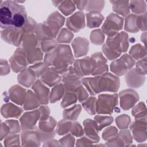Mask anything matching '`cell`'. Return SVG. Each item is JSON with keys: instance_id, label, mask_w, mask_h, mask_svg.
<instances>
[{"instance_id": "f907efd6", "label": "cell", "mask_w": 147, "mask_h": 147, "mask_svg": "<svg viewBox=\"0 0 147 147\" xmlns=\"http://www.w3.org/2000/svg\"><path fill=\"white\" fill-rule=\"evenodd\" d=\"M14 143L15 145H19V135L11 134L6 137L4 140V145L6 146H11V143Z\"/></svg>"}, {"instance_id": "f546056e", "label": "cell", "mask_w": 147, "mask_h": 147, "mask_svg": "<svg viewBox=\"0 0 147 147\" xmlns=\"http://www.w3.org/2000/svg\"><path fill=\"white\" fill-rule=\"evenodd\" d=\"M137 16L134 14H129L126 17L125 24V30L131 33H136L139 30L137 24Z\"/></svg>"}, {"instance_id": "8fae6325", "label": "cell", "mask_w": 147, "mask_h": 147, "mask_svg": "<svg viewBox=\"0 0 147 147\" xmlns=\"http://www.w3.org/2000/svg\"><path fill=\"white\" fill-rule=\"evenodd\" d=\"M40 116V110H34L33 111L25 113L20 118L21 129L24 130H35L36 123Z\"/></svg>"}, {"instance_id": "836d02e7", "label": "cell", "mask_w": 147, "mask_h": 147, "mask_svg": "<svg viewBox=\"0 0 147 147\" xmlns=\"http://www.w3.org/2000/svg\"><path fill=\"white\" fill-rule=\"evenodd\" d=\"M65 89L63 84H59L55 86L50 95V102L51 103L57 102L65 93Z\"/></svg>"}, {"instance_id": "db71d44e", "label": "cell", "mask_w": 147, "mask_h": 147, "mask_svg": "<svg viewBox=\"0 0 147 147\" xmlns=\"http://www.w3.org/2000/svg\"><path fill=\"white\" fill-rule=\"evenodd\" d=\"M40 111V121H43L48 119L49 117V109L46 106H42L39 109Z\"/></svg>"}, {"instance_id": "b9f144b4", "label": "cell", "mask_w": 147, "mask_h": 147, "mask_svg": "<svg viewBox=\"0 0 147 147\" xmlns=\"http://www.w3.org/2000/svg\"><path fill=\"white\" fill-rule=\"evenodd\" d=\"M72 123L70 121H68V119H64L63 120L60 121L59 122V125L57 128L56 132L59 135H63L66 134L68 131H70Z\"/></svg>"}, {"instance_id": "83f0119b", "label": "cell", "mask_w": 147, "mask_h": 147, "mask_svg": "<svg viewBox=\"0 0 147 147\" xmlns=\"http://www.w3.org/2000/svg\"><path fill=\"white\" fill-rule=\"evenodd\" d=\"M87 25L89 28H95L99 27L103 20L104 17L99 13L89 12L86 14Z\"/></svg>"}, {"instance_id": "7402d4cb", "label": "cell", "mask_w": 147, "mask_h": 147, "mask_svg": "<svg viewBox=\"0 0 147 147\" xmlns=\"http://www.w3.org/2000/svg\"><path fill=\"white\" fill-rule=\"evenodd\" d=\"M130 71L134 79H133L131 76L126 73L125 78L126 84L130 87L139 88L143 84L145 80V77L142 75L137 72L135 69H130Z\"/></svg>"}, {"instance_id": "c3c4849f", "label": "cell", "mask_w": 147, "mask_h": 147, "mask_svg": "<svg viewBox=\"0 0 147 147\" xmlns=\"http://www.w3.org/2000/svg\"><path fill=\"white\" fill-rule=\"evenodd\" d=\"M122 118L123 120H122L121 117H118L117 118V124L118 125V126L121 129H125L128 126V123L129 124L130 122V117L126 115H122Z\"/></svg>"}, {"instance_id": "5b68a950", "label": "cell", "mask_w": 147, "mask_h": 147, "mask_svg": "<svg viewBox=\"0 0 147 147\" xmlns=\"http://www.w3.org/2000/svg\"><path fill=\"white\" fill-rule=\"evenodd\" d=\"M123 19L117 14L111 13L106 18L103 26L102 31L108 37H112L118 33V31L123 27Z\"/></svg>"}, {"instance_id": "e0dca14e", "label": "cell", "mask_w": 147, "mask_h": 147, "mask_svg": "<svg viewBox=\"0 0 147 147\" xmlns=\"http://www.w3.org/2000/svg\"><path fill=\"white\" fill-rule=\"evenodd\" d=\"M61 80L59 73L52 68H48L47 70L41 76V80L49 87L57 85Z\"/></svg>"}, {"instance_id": "ba28073f", "label": "cell", "mask_w": 147, "mask_h": 147, "mask_svg": "<svg viewBox=\"0 0 147 147\" xmlns=\"http://www.w3.org/2000/svg\"><path fill=\"white\" fill-rule=\"evenodd\" d=\"M120 85V82L118 77L114 76L111 74L105 73L99 76L98 82L99 91H110L116 92Z\"/></svg>"}, {"instance_id": "2e32d148", "label": "cell", "mask_w": 147, "mask_h": 147, "mask_svg": "<svg viewBox=\"0 0 147 147\" xmlns=\"http://www.w3.org/2000/svg\"><path fill=\"white\" fill-rule=\"evenodd\" d=\"M32 89L34 91L40 103L42 104H48L49 100L48 95L49 93V90L48 88L44 86L41 80H36L32 87Z\"/></svg>"}, {"instance_id": "277c9868", "label": "cell", "mask_w": 147, "mask_h": 147, "mask_svg": "<svg viewBox=\"0 0 147 147\" xmlns=\"http://www.w3.org/2000/svg\"><path fill=\"white\" fill-rule=\"evenodd\" d=\"M118 96L117 94L114 95L102 94L98 96L96 102V112L98 114H111L114 107L117 105Z\"/></svg>"}, {"instance_id": "74e56055", "label": "cell", "mask_w": 147, "mask_h": 147, "mask_svg": "<svg viewBox=\"0 0 147 147\" xmlns=\"http://www.w3.org/2000/svg\"><path fill=\"white\" fill-rule=\"evenodd\" d=\"M78 96L73 91H66L65 95L64 96V99L61 102V107L65 108L72 104H74L77 101Z\"/></svg>"}, {"instance_id": "6da1fadb", "label": "cell", "mask_w": 147, "mask_h": 147, "mask_svg": "<svg viewBox=\"0 0 147 147\" xmlns=\"http://www.w3.org/2000/svg\"><path fill=\"white\" fill-rule=\"evenodd\" d=\"M28 20L25 7L15 1H1L0 22L1 29L21 28Z\"/></svg>"}, {"instance_id": "f6af8a7d", "label": "cell", "mask_w": 147, "mask_h": 147, "mask_svg": "<svg viewBox=\"0 0 147 147\" xmlns=\"http://www.w3.org/2000/svg\"><path fill=\"white\" fill-rule=\"evenodd\" d=\"M29 68L34 72L37 77L41 76L48 68V67L44 63L35 64Z\"/></svg>"}, {"instance_id": "d4e9b609", "label": "cell", "mask_w": 147, "mask_h": 147, "mask_svg": "<svg viewBox=\"0 0 147 147\" xmlns=\"http://www.w3.org/2000/svg\"><path fill=\"white\" fill-rule=\"evenodd\" d=\"M72 43L79 46V47H78V46L72 45L73 49H74L75 55L76 57H80V56H84L87 53V52H88L89 45L82 47V45H84L87 43H88V41L86 38H81V37L76 38L75 39V40L73 41Z\"/></svg>"}, {"instance_id": "4316f807", "label": "cell", "mask_w": 147, "mask_h": 147, "mask_svg": "<svg viewBox=\"0 0 147 147\" xmlns=\"http://www.w3.org/2000/svg\"><path fill=\"white\" fill-rule=\"evenodd\" d=\"M99 79V76L95 78H84L82 79V83L86 87L87 90L91 95H95L99 93L98 88Z\"/></svg>"}, {"instance_id": "d590c367", "label": "cell", "mask_w": 147, "mask_h": 147, "mask_svg": "<svg viewBox=\"0 0 147 147\" xmlns=\"http://www.w3.org/2000/svg\"><path fill=\"white\" fill-rule=\"evenodd\" d=\"M59 10L65 16H68L72 13L75 10V6L73 1H61L59 4Z\"/></svg>"}, {"instance_id": "f1b7e54d", "label": "cell", "mask_w": 147, "mask_h": 147, "mask_svg": "<svg viewBox=\"0 0 147 147\" xmlns=\"http://www.w3.org/2000/svg\"><path fill=\"white\" fill-rule=\"evenodd\" d=\"M28 63H33L42 60V53L38 48H33L24 49Z\"/></svg>"}, {"instance_id": "ac0fdd59", "label": "cell", "mask_w": 147, "mask_h": 147, "mask_svg": "<svg viewBox=\"0 0 147 147\" xmlns=\"http://www.w3.org/2000/svg\"><path fill=\"white\" fill-rule=\"evenodd\" d=\"M10 99L16 103L22 105L25 102L26 90L21 86L16 85L10 88L9 91Z\"/></svg>"}, {"instance_id": "52a82bcc", "label": "cell", "mask_w": 147, "mask_h": 147, "mask_svg": "<svg viewBox=\"0 0 147 147\" xmlns=\"http://www.w3.org/2000/svg\"><path fill=\"white\" fill-rule=\"evenodd\" d=\"M80 78L74 67H69L61 78L63 84L66 91L75 92L81 86Z\"/></svg>"}, {"instance_id": "d6a6232c", "label": "cell", "mask_w": 147, "mask_h": 147, "mask_svg": "<svg viewBox=\"0 0 147 147\" xmlns=\"http://www.w3.org/2000/svg\"><path fill=\"white\" fill-rule=\"evenodd\" d=\"M81 111V107L79 105H74L72 107L64 110L63 111V118L68 120H76Z\"/></svg>"}, {"instance_id": "60d3db41", "label": "cell", "mask_w": 147, "mask_h": 147, "mask_svg": "<svg viewBox=\"0 0 147 147\" xmlns=\"http://www.w3.org/2000/svg\"><path fill=\"white\" fill-rule=\"evenodd\" d=\"M74 37V34L66 28H63L59 33V37L57 38V41L61 43L70 42Z\"/></svg>"}, {"instance_id": "8d00e7d4", "label": "cell", "mask_w": 147, "mask_h": 147, "mask_svg": "<svg viewBox=\"0 0 147 147\" xmlns=\"http://www.w3.org/2000/svg\"><path fill=\"white\" fill-rule=\"evenodd\" d=\"M129 53L133 59L139 60L146 56V50L141 45L136 44L131 47Z\"/></svg>"}, {"instance_id": "7a4b0ae2", "label": "cell", "mask_w": 147, "mask_h": 147, "mask_svg": "<svg viewBox=\"0 0 147 147\" xmlns=\"http://www.w3.org/2000/svg\"><path fill=\"white\" fill-rule=\"evenodd\" d=\"M74 58L69 47L59 45L56 49L45 55L44 63L60 74H64L72 64Z\"/></svg>"}, {"instance_id": "681fc988", "label": "cell", "mask_w": 147, "mask_h": 147, "mask_svg": "<svg viewBox=\"0 0 147 147\" xmlns=\"http://www.w3.org/2000/svg\"><path fill=\"white\" fill-rule=\"evenodd\" d=\"M71 134H74L77 137L81 136L83 134V130L78 122H73L70 130Z\"/></svg>"}, {"instance_id": "7bdbcfd3", "label": "cell", "mask_w": 147, "mask_h": 147, "mask_svg": "<svg viewBox=\"0 0 147 147\" xmlns=\"http://www.w3.org/2000/svg\"><path fill=\"white\" fill-rule=\"evenodd\" d=\"M95 119L97 124H98L99 130H101L105 126L110 125L113 121V118L110 116L96 115L95 117Z\"/></svg>"}, {"instance_id": "30bf717a", "label": "cell", "mask_w": 147, "mask_h": 147, "mask_svg": "<svg viewBox=\"0 0 147 147\" xmlns=\"http://www.w3.org/2000/svg\"><path fill=\"white\" fill-rule=\"evenodd\" d=\"M26 53L24 48H18L10 59L12 70L15 72L23 71L27 66L28 62L26 58Z\"/></svg>"}, {"instance_id": "f35d334b", "label": "cell", "mask_w": 147, "mask_h": 147, "mask_svg": "<svg viewBox=\"0 0 147 147\" xmlns=\"http://www.w3.org/2000/svg\"><path fill=\"white\" fill-rule=\"evenodd\" d=\"M104 1H87L86 10L89 12L99 13L104 6Z\"/></svg>"}, {"instance_id": "4fadbf2b", "label": "cell", "mask_w": 147, "mask_h": 147, "mask_svg": "<svg viewBox=\"0 0 147 147\" xmlns=\"http://www.w3.org/2000/svg\"><path fill=\"white\" fill-rule=\"evenodd\" d=\"M91 58L92 60L94 66V71L92 75H102L107 72L108 67L106 65L107 60L101 53H95L91 56Z\"/></svg>"}, {"instance_id": "cb8c5ba5", "label": "cell", "mask_w": 147, "mask_h": 147, "mask_svg": "<svg viewBox=\"0 0 147 147\" xmlns=\"http://www.w3.org/2000/svg\"><path fill=\"white\" fill-rule=\"evenodd\" d=\"M22 112V109L11 104L3 105L1 108V114L4 118H18Z\"/></svg>"}, {"instance_id": "3957f363", "label": "cell", "mask_w": 147, "mask_h": 147, "mask_svg": "<svg viewBox=\"0 0 147 147\" xmlns=\"http://www.w3.org/2000/svg\"><path fill=\"white\" fill-rule=\"evenodd\" d=\"M128 45L127 35L122 32L114 36L108 37L102 49L106 57L111 60L119 56L122 52H126Z\"/></svg>"}, {"instance_id": "9c48e42d", "label": "cell", "mask_w": 147, "mask_h": 147, "mask_svg": "<svg viewBox=\"0 0 147 147\" xmlns=\"http://www.w3.org/2000/svg\"><path fill=\"white\" fill-rule=\"evenodd\" d=\"M24 34V27L21 28H8L1 30L2 38L6 42L17 47L20 45Z\"/></svg>"}, {"instance_id": "7dc6e473", "label": "cell", "mask_w": 147, "mask_h": 147, "mask_svg": "<svg viewBox=\"0 0 147 147\" xmlns=\"http://www.w3.org/2000/svg\"><path fill=\"white\" fill-rule=\"evenodd\" d=\"M136 72L141 75H146V57L138 60L136 63Z\"/></svg>"}, {"instance_id": "d6986e66", "label": "cell", "mask_w": 147, "mask_h": 147, "mask_svg": "<svg viewBox=\"0 0 147 147\" xmlns=\"http://www.w3.org/2000/svg\"><path fill=\"white\" fill-rule=\"evenodd\" d=\"M84 126L86 135L91 141H94V142H98L99 137L98 136V129H99V127H98L97 123L90 119H87L84 121Z\"/></svg>"}, {"instance_id": "5bb4252c", "label": "cell", "mask_w": 147, "mask_h": 147, "mask_svg": "<svg viewBox=\"0 0 147 147\" xmlns=\"http://www.w3.org/2000/svg\"><path fill=\"white\" fill-rule=\"evenodd\" d=\"M84 13L82 11H78L67 20L66 26L68 29L74 32L79 31L85 26Z\"/></svg>"}, {"instance_id": "ffe728a7", "label": "cell", "mask_w": 147, "mask_h": 147, "mask_svg": "<svg viewBox=\"0 0 147 147\" xmlns=\"http://www.w3.org/2000/svg\"><path fill=\"white\" fill-rule=\"evenodd\" d=\"M21 136L23 146H28L30 143H32L33 145H40L41 140L36 128L33 131L25 130L21 133Z\"/></svg>"}, {"instance_id": "e575fe53", "label": "cell", "mask_w": 147, "mask_h": 147, "mask_svg": "<svg viewBox=\"0 0 147 147\" xmlns=\"http://www.w3.org/2000/svg\"><path fill=\"white\" fill-rule=\"evenodd\" d=\"M129 7L134 14H143L146 10V4L144 1H129Z\"/></svg>"}, {"instance_id": "ee69618b", "label": "cell", "mask_w": 147, "mask_h": 147, "mask_svg": "<svg viewBox=\"0 0 147 147\" xmlns=\"http://www.w3.org/2000/svg\"><path fill=\"white\" fill-rule=\"evenodd\" d=\"M104 38L105 37L102 31L99 29L94 30L91 33L90 39L91 42L94 44L99 45L102 44L104 41Z\"/></svg>"}, {"instance_id": "bcb514c9", "label": "cell", "mask_w": 147, "mask_h": 147, "mask_svg": "<svg viewBox=\"0 0 147 147\" xmlns=\"http://www.w3.org/2000/svg\"><path fill=\"white\" fill-rule=\"evenodd\" d=\"M41 48L42 51L45 52L49 53L54 51L57 47L56 41L53 40H49L44 41L41 44Z\"/></svg>"}, {"instance_id": "4dcf8cb0", "label": "cell", "mask_w": 147, "mask_h": 147, "mask_svg": "<svg viewBox=\"0 0 147 147\" xmlns=\"http://www.w3.org/2000/svg\"><path fill=\"white\" fill-rule=\"evenodd\" d=\"M56 121L52 117H49L48 119L45 120L40 121L38 129L43 132L51 133L55 131L53 130L56 126Z\"/></svg>"}, {"instance_id": "816d5d0a", "label": "cell", "mask_w": 147, "mask_h": 147, "mask_svg": "<svg viewBox=\"0 0 147 147\" xmlns=\"http://www.w3.org/2000/svg\"><path fill=\"white\" fill-rule=\"evenodd\" d=\"M5 123L7 125L10 130L12 133H18L20 131V129L19 127V123L16 120H6Z\"/></svg>"}, {"instance_id": "11a10c76", "label": "cell", "mask_w": 147, "mask_h": 147, "mask_svg": "<svg viewBox=\"0 0 147 147\" xmlns=\"http://www.w3.org/2000/svg\"><path fill=\"white\" fill-rule=\"evenodd\" d=\"M73 2L74 3H76L77 7L79 10H82L86 9L87 1H73Z\"/></svg>"}, {"instance_id": "8992f818", "label": "cell", "mask_w": 147, "mask_h": 147, "mask_svg": "<svg viewBox=\"0 0 147 147\" xmlns=\"http://www.w3.org/2000/svg\"><path fill=\"white\" fill-rule=\"evenodd\" d=\"M134 59L129 55L125 54L120 59L113 61L110 65V70L115 75L122 76L126 74L134 65Z\"/></svg>"}, {"instance_id": "44dd1931", "label": "cell", "mask_w": 147, "mask_h": 147, "mask_svg": "<svg viewBox=\"0 0 147 147\" xmlns=\"http://www.w3.org/2000/svg\"><path fill=\"white\" fill-rule=\"evenodd\" d=\"M36 75L29 67L25 68L18 75V82L25 87H29L36 79Z\"/></svg>"}, {"instance_id": "f5cc1de1", "label": "cell", "mask_w": 147, "mask_h": 147, "mask_svg": "<svg viewBox=\"0 0 147 147\" xmlns=\"http://www.w3.org/2000/svg\"><path fill=\"white\" fill-rule=\"evenodd\" d=\"M146 12L137 17V24L138 28L142 30H146Z\"/></svg>"}, {"instance_id": "ab89813d", "label": "cell", "mask_w": 147, "mask_h": 147, "mask_svg": "<svg viewBox=\"0 0 147 147\" xmlns=\"http://www.w3.org/2000/svg\"><path fill=\"white\" fill-rule=\"evenodd\" d=\"M96 98L91 97L86 102H83L82 105L87 112L91 115H94L96 113Z\"/></svg>"}, {"instance_id": "603a6c76", "label": "cell", "mask_w": 147, "mask_h": 147, "mask_svg": "<svg viewBox=\"0 0 147 147\" xmlns=\"http://www.w3.org/2000/svg\"><path fill=\"white\" fill-rule=\"evenodd\" d=\"M35 34L38 40H42V41L53 40L55 38L52 32L45 23L39 24L37 25Z\"/></svg>"}, {"instance_id": "9a60e30c", "label": "cell", "mask_w": 147, "mask_h": 147, "mask_svg": "<svg viewBox=\"0 0 147 147\" xmlns=\"http://www.w3.org/2000/svg\"><path fill=\"white\" fill-rule=\"evenodd\" d=\"M65 19L58 11H55L52 13L48 18L46 24H45L52 32L54 37H55L60 28L64 24Z\"/></svg>"}, {"instance_id": "1f68e13d", "label": "cell", "mask_w": 147, "mask_h": 147, "mask_svg": "<svg viewBox=\"0 0 147 147\" xmlns=\"http://www.w3.org/2000/svg\"><path fill=\"white\" fill-rule=\"evenodd\" d=\"M24 105L25 110H31L37 108L40 105V101L37 96L34 95L30 90L28 91L27 99L25 101Z\"/></svg>"}, {"instance_id": "484cf974", "label": "cell", "mask_w": 147, "mask_h": 147, "mask_svg": "<svg viewBox=\"0 0 147 147\" xmlns=\"http://www.w3.org/2000/svg\"><path fill=\"white\" fill-rule=\"evenodd\" d=\"M113 3V10L117 14L126 16L129 14V1H110Z\"/></svg>"}, {"instance_id": "7c38bea8", "label": "cell", "mask_w": 147, "mask_h": 147, "mask_svg": "<svg viewBox=\"0 0 147 147\" xmlns=\"http://www.w3.org/2000/svg\"><path fill=\"white\" fill-rule=\"evenodd\" d=\"M121 107L125 110L132 107L139 99L137 92L131 90L121 91L119 93Z\"/></svg>"}]
</instances>
